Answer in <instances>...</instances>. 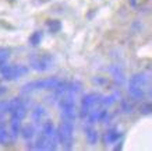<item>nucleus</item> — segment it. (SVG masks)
<instances>
[{"label": "nucleus", "instance_id": "f257e3e1", "mask_svg": "<svg viewBox=\"0 0 152 151\" xmlns=\"http://www.w3.org/2000/svg\"><path fill=\"white\" fill-rule=\"evenodd\" d=\"M34 150H56L59 140H57V130H56L55 124L46 120L42 123V130L38 134L35 143H32Z\"/></svg>", "mask_w": 152, "mask_h": 151}, {"label": "nucleus", "instance_id": "f03ea898", "mask_svg": "<svg viewBox=\"0 0 152 151\" xmlns=\"http://www.w3.org/2000/svg\"><path fill=\"white\" fill-rule=\"evenodd\" d=\"M130 95L135 101L142 99L144 96L151 91V77L149 74L138 73L133 76L130 80Z\"/></svg>", "mask_w": 152, "mask_h": 151}, {"label": "nucleus", "instance_id": "7ed1b4c3", "mask_svg": "<svg viewBox=\"0 0 152 151\" xmlns=\"http://www.w3.org/2000/svg\"><path fill=\"white\" fill-rule=\"evenodd\" d=\"M57 140L64 150H71L74 143V122L61 119V123L57 129Z\"/></svg>", "mask_w": 152, "mask_h": 151}, {"label": "nucleus", "instance_id": "20e7f679", "mask_svg": "<svg viewBox=\"0 0 152 151\" xmlns=\"http://www.w3.org/2000/svg\"><path fill=\"white\" fill-rule=\"evenodd\" d=\"M56 60L50 53H34L29 56V66L35 71H49L55 67Z\"/></svg>", "mask_w": 152, "mask_h": 151}, {"label": "nucleus", "instance_id": "39448f33", "mask_svg": "<svg viewBox=\"0 0 152 151\" xmlns=\"http://www.w3.org/2000/svg\"><path fill=\"white\" fill-rule=\"evenodd\" d=\"M63 80H60L57 77H49V78H43V80H35V81H31L25 84L23 88L24 94H31V92L35 91H42V90H55L57 85Z\"/></svg>", "mask_w": 152, "mask_h": 151}, {"label": "nucleus", "instance_id": "423d86ee", "mask_svg": "<svg viewBox=\"0 0 152 151\" xmlns=\"http://www.w3.org/2000/svg\"><path fill=\"white\" fill-rule=\"evenodd\" d=\"M28 74V67L24 64H9L4 63L0 66V77L6 81H14L20 77Z\"/></svg>", "mask_w": 152, "mask_h": 151}, {"label": "nucleus", "instance_id": "0eeeda50", "mask_svg": "<svg viewBox=\"0 0 152 151\" xmlns=\"http://www.w3.org/2000/svg\"><path fill=\"white\" fill-rule=\"evenodd\" d=\"M101 99H102V95L98 94V92H89L87 95H84V98L81 99V108H80V115H81V118L85 119L95 108L102 106Z\"/></svg>", "mask_w": 152, "mask_h": 151}, {"label": "nucleus", "instance_id": "6e6552de", "mask_svg": "<svg viewBox=\"0 0 152 151\" xmlns=\"http://www.w3.org/2000/svg\"><path fill=\"white\" fill-rule=\"evenodd\" d=\"M120 137H121V132L119 129H109L103 136V143H105V146H110V144H115V143L119 141Z\"/></svg>", "mask_w": 152, "mask_h": 151}, {"label": "nucleus", "instance_id": "1a4fd4ad", "mask_svg": "<svg viewBox=\"0 0 152 151\" xmlns=\"http://www.w3.org/2000/svg\"><path fill=\"white\" fill-rule=\"evenodd\" d=\"M32 119H34V122H35V123H39V124H42L43 122H46V120H48V112H46V109H45L43 106H41V105L35 106V108H34V110H32Z\"/></svg>", "mask_w": 152, "mask_h": 151}, {"label": "nucleus", "instance_id": "9d476101", "mask_svg": "<svg viewBox=\"0 0 152 151\" xmlns=\"http://www.w3.org/2000/svg\"><path fill=\"white\" fill-rule=\"evenodd\" d=\"M20 133H21V136H23L25 140H32V138L37 136V133H35V129H34V126H31V124H27V126H24V127L20 130Z\"/></svg>", "mask_w": 152, "mask_h": 151}, {"label": "nucleus", "instance_id": "9b49d317", "mask_svg": "<svg viewBox=\"0 0 152 151\" xmlns=\"http://www.w3.org/2000/svg\"><path fill=\"white\" fill-rule=\"evenodd\" d=\"M87 138H88V141H89V144H95V143L98 141V138H99L98 132L92 127L87 129Z\"/></svg>", "mask_w": 152, "mask_h": 151}, {"label": "nucleus", "instance_id": "f8f14e48", "mask_svg": "<svg viewBox=\"0 0 152 151\" xmlns=\"http://www.w3.org/2000/svg\"><path fill=\"white\" fill-rule=\"evenodd\" d=\"M48 28H49V31L52 34H56V32H59L61 29V24L57 20H49L48 21Z\"/></svg>", "mask_w": 152, "mask_h": 151}, {"label": "nucleus", "instance_id": "ddd939ff", "mask_svg": "<svg viewBox=\"0 0 152 151\" xmlns=\"http://www.w3.org/2000/svg\"><path fill=\"white\" fill-rule=\"evenodd\" d=\"M42 37H43V35H42L41 31H35L32 35L29 37V43H31V45H34V46L39 45V43H41V41H42Z\"/></svg>", "mask_w": 152, "mask_h": 151}, {"label": "nucleus", "instance_id": "4468645a", "mask_svg": "<svg viewBox=\"0 0 152 151\" xmlns=\"http://www.w3.org/2000/svg\"><path fill=\"white\" fill-rule=\"evenodd\" d=\"M9 57H10V50L4 49V48H0V66L7 63Z\"/></svg>", "mask_w": 152, "mask_h": 151}, {"label": "nucleus", "instance_id": "2eb2a0df", "mask_svg": "<svg viewBox=\"0 0 152 151\" xmlns=\"http://www.w3.org/2000/svg\"><path fill=\"white\" fill-rule=\"evenodd\" d=\"M141 112H142V113H145V115H149V113H151V105H149V104H147L145 106L142 105V108H141Z\"/></svg>", "mask_w": 152, "mask_h": 151}, {"label": "nucleus", "instance_id": "dca6fc26", "mask_svg": "<svg viewBox=\"0 0 152 151\" xmlns=\"http://www.w3.org/2000/svg\"><path fill=\"white\" fill-rule=\"evenodd\" d=\"M10 1H14V0H10Z\"/></svg>", "mask_w": 152, "mask_h": 151}]
</instances>
